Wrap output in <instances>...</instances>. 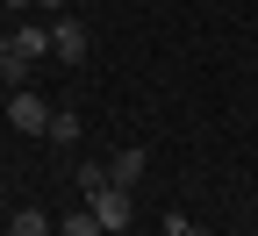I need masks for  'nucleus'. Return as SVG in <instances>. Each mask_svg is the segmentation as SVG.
<instances>
[{"label": "nucleus", "instance_id": "f03ea898", "mask_svg": "<svg viewBox=\"0 0 258 236\" xmlns=\"http://www.w3.org/2000/svg\"><path fill=\"white\" fill-rule=\"evenodd\" d=\"M50 57H57V64H79V57H86V22L57 15V22H50Z\"/></svg>", "mask_w": 258, "mask_h": 236}, {"label": "nucleus", "instance_id": "1a4fd4ad", "mask_svg": "<svg viewBox=\"0 0 258 236\" xmlns=\"http://www.w3.org/2000/svg\"><path fill=\"white\" fill-rule=\"evenodd\" d=\"M0 8H36V0H0Z\"/></svg>", "mask_w": 258, "mask_h": 236}, {"label": "nucleus", "instance_id": "39448f33", "mask_svg": "<svg viewBox=\"0 0 258 236\" xmlns=\"http://www.w3.org/2000/svg\"><path fill=\"white\" fill-rule=\"evenodd\" d=\"M15 43H22L29 64H36V57H50V29H43V22H22V29H15Z\"/></svg>", "mask_w": 258, "mask_h": 236}, {"label": "nucleus", "instance_id": "7ed1b4c3", "mask_svg": "<svg viewBox=\"0 0 258 236\" xmlns=\"http://www.w3.org/2000/svg\"><path fill=\"white\" fill-rule=\"evenodd\" d=\"M144 165H151V158H144L137 143H129V150H115V158H108V179H115V186H129V193H137V179H144Z\"/></svg>", "mask_w": 258, "mask_h": 236}, {"label": "nucleus", "instance_id": "0eeeda50", "mask_svg": "<svg viewBox=\"0 0 258 236\" xmlns=\"http://www.w3.org/2000/svg\"><path fill=\"white\" fill-rule=\"evenodd\" d=\"M50 143L72 150V143H79V115H64V108H57V115H50Z\"/></svg>", "mask_w": 258, "mask_h": 236}, {"label": "nucleus", "instance_id": "423d86ee", "mask_svg": "<svg viewBox=\"0 0 258 236\" xmlns=\"http://www.w3.org/2000/svg\"><path fill=\"white\" fill-rule=\"evenodd\" d=\"M57 236H108V229H101V215H93V208H79V215L57 222Z\"/></svg>", "mask_w": 258, "mask_h": 236}, {"label": "nucleus", "instance_id": "20e7f679", "mask_svg": "<svg viewBox=\"0 0 258 236\" xmlns=\"http://www.w3.org/2000/svg\"><path fill=\"white\" fill-rule=\"evenodd\" d=\"M0 79H8V93H15V86H29V57H22V43H15V36H0Z\"/></svg>", "mask_w": 258, "mask_h": 236}, {"label": "nucleus", "instance_id": "f257e3e1", "mask_svg": "<svg viewBox=\"0 0 258 236\" xmlns=\"http://www.w3.org/2000/svg\"><path fill=\"white\" fill-rule=\"evenodd\" d=\"M50 115H57V108H43V93H29V86L8 93V122L22 129V136H50Z\"/></svg>", "mask_w": 258, "mask_h": 236}, {"label": "nucleus", "instance_id": "9d476101", "mask_svg": "<svg viewBox=\"0 0 258 236\" xmlns=\"http://www.w3.org/2000/svg\"><path fill=\"white\" fill-rule=\"evenodd\" d=\"M36 8H43V15H50V8H64V0H36Z\"/></svg>", "mask_w": 258, "mask_h": 236}, {"label": "nucleus", "instance_id": "6e6552de", "mask_svg": "<svg viewBox=\"0 0 258 236\" xmlns=\"http://www.w3.org/2000/svg\"><path fill=\"white\" fill-rule=\"evenodd\" d=\"M43 229H57V222H43L36 208H22V215H15V236H43Z\"/></svg>", "mask_w": 258, "mask_h": 236}]
</instances>
